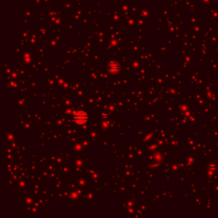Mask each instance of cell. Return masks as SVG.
Segmentation results:
<instances>
[{"mask_svg":"<svg viewBox=\"0 0 218 218\" xmlns=\"http://www.w3.org/2000/svg\"><path fill=\"white\" fill-rule=\"evenodd\" d=\"M74 119L76 122H78V124H84L88 119V116L84 112H78L74 116Z\"/></svg>","mask_w":218,"mask_h":218,"instance_id":"1","label":"cell"}]
</instances>
